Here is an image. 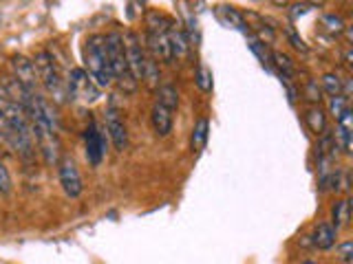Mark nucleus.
Wrapping results in <instances>:
<instances>
[{
	"label": "nucleus",
	"instance_id": "f257e3e1",
	"mask_svg": "<svg viewBox=\"0 0 353 264\" xmlns=\"http://www.w3.org/2000/svg\"><path fill=\"white\" fill-rule=\"evenodd\" d=\"M104 47H106V58L110 66V75L113 82L121 88L124 93H132L137 88L135 77L130 75L128 64H126V53H124V36L119 31H110L104 36Z\"/></svg>",
	"mask_w": 353,
	"mask_h": 264
},
{
	"label": "nucleus",
	"instance_id": "f03ea898",
	"mask_svg": "<svg viewBox=\"0 0 353 264\" xmlns=\"http://www.w3.org/2000/svg\"><path fill=\"white\" fill-rule=\"evenodd\" d=\"M84 66L86 75L95 82L97 88H108L113 84V75H110V66L106 58V47H104V36H88L84 42Z\"/></svg>",
	"mask_w": 353,
	"mask_h": 264
},
{
	"label": "nucleus",
	"instance_id": "7ed1b4c3",
	"mask_svg": "<svg viewBox=\"0 0 353 264\" xmlns=\"http://www.w3.org/2000/svg\"><path fill=\"white\" fill-rule=\"evenodd\" d=\"M38 73V82L42 84L44 93H47L55 104H62L66 99V80L60 71V64L55 62L51 51H40L33 60Z\"/></svg>",
	"mask_w": 353,
	"mask_h": 264
},
{
	"label": "nucleus",
	"instance_id": "20e7f679",
	"mask_svg": "<svg viewBox=\"0 0 353 264\" xmlns=\"http://www.w3.org/2000/svg\"><path fill=\"white\" fill-rule=\"evenodd\" d=\"M66 97L77 99L82 104H93L99 97V88L84 69H71L69 77H66Z\"/></svg>",
	"mask_w": 353,
	"mask_h": 264
},
{
	"label": "nucleus",
	"instance_id": "39448f33",
	"mask_svg": "<svg viewBox=\"0 0 353 264\" xmlns=\"http://www.w3.org/2000/svg\"><path fill=\"white\" fill-rule=\"evenodd\" d=\"M31 135H33V141H36V146L42 154L44 163L47 165L60 163L62 146H60L58 130H53L49 126H42V124H31Z\"/></svg>",
	"mask_w": 353,
	"mask_h": 264
},
{
	"label": "nucleus",
	"instance_id": "423d86ee",
	"mask_svg": "<svg viewBox=\"0 0 353 264\" xmlns=\"http://www.w3.org/2000/svg\"><path fill=\"white\" fill-rule=\"evenodd\" d=\"M121 36H124V53H126L128 71L132 77H135V82H141L143 66H146V58H148L146 47L141 44V40L135 31H126V33H121Z\"/></svg>",
	"mask_w": 353,
	"mask_h": 264
},
{
	"label": "nucleus",
	"instance_id": "0eeeda50",
	"mask_svg": "<svg viewBox=\"0 0 353 264\" xmlns=\"http://www.w3.org/2000/svg\"><path fill=\"white\" fill-rule=\"evenodd\" d=\"M106 132H108L110 143H113V148L117 152H124L128 146V130H126V121L121 117V110L115 99H110L106 108Z\"/></svg>",
	"mask_w": 353,
	"mask_h": 264
},
{
	"label": "nucleus",
	"instance_id": "6e6552de",
	"mask_svg": "<svg viewBox=\"0 0 353 264\" xmlns=\"http://www.w3.org/2000/svg\"><path fill=\"white\" fill-rule=\"evenodd\" d=\"M84 148H86V161L91 163L93 168H97L106 154V139H104V132L97 128L93 119L88 121V126L84 130Z\"/></svg>",
	"mask_w": 353,
	"mask_h": 264
},
{
	"label": "nucleus",
	"instance_id": "1a4fd4ad",
	"mask_svg": "<svg viewBox=\"0 0 353 264\" xmlns=\"http://www.w3.org/2000/svg\"><path fill=\"white\" fill-rule=\"evenodd\" d=\"M58 174H60V185H62L64 194L69 198H80L84 192V185H82V176H80V170H77L75 161L64 157L58 163Z\"/></svg>",
	"mask_w": 353,
	"mask_h": 264
},
{
	"label": "nucleus",
	"instance_id": "9d476101",
	"mask_svg": "<svg viewBox=\"0 0 353 264\" xmlns=\"http://www.w3.org/2000/svg\"><path fill=\"white\" fill-rule=\"evenodd\" d=\"M11 71H14V80L25 88V91L38 93V73H36V66H33V60L25 58V55H14L11 58Z\"/></svg>",
	"mask_w": 353,
	"mask_h": 264
},
{
	"label": "nucleus",
	"instance_id": "9b49d317",
	"mask_svg": "<svg viewBox=\"0 0 353 264\" xmlns=\"http://www.w3.org/2000/svg\"><path fill=\"white\" fill-rule=\"evenodd\" d=\"M150 126L157 137H168L174 126V110L165 108L159 102H154L152 110H150Z\"/></svg>",
	"mask_w": 353,
	"mask_h": 264
},
{
	"label": "nucleus",
	"instance_id": "f8f14e48",
	"mask_svg": "<svg viewBox=\"0 0 353 264\" xmlns=\"http://www.w3.org/2000/svg\"><path fill=\"white\" fill-rule=\"evenodd\" d=\"M168 40H170L172 58H183V55L188 53V49H190L185 29H183L181 22H176V20H168Z\"/></svg>",
	"mask_w": 353,
	"mask_h": 264
},
{
	"label": "nucleus",
	"instance_id": "ddd939ff",
	"mask_svg": "<svg viewBox=\"0 0 353 264\" xmlns=\"http://www.w3.org/2000/svg\"><path fill=\"white\" fill-rule=\"evenodd\" d=\"M336 238H338V231L331 227V223H327V220H323V223H318L314 227V234L309 236V242L316 247V249H331L336 245Z\"/></svg>",
	"mask_w": 353,
	"mask_h": 264
},
{
	"label": "nucleus",
	"instance_id": "4468645a",
	"mask_svg": "<svg viewBox=\"0 0 353 264\" xmlns=\"http://www.w3.org/2000/svg\"><path fill=\"white\" fill-rule=\"evenodd\" d=\"M351 223V201L349 198H340V201L334 203L331 207V227L336 231L349 227Z\"/></svg>",
	"mask_w": 353,
	"mask_h": 264
},
{
	"label": "nucleus",
	"instance_id": "2eb2a0df",
	"mask_svg": "<svg viewBox=\"0 0 353 264\" xmlns=\"http://www.w3.org/2000/svg\"><path fill=\"white\" fill-rule=\"evenodd\" d=\"M208 135H210V121H208V117H199L194 121V128H192V135H190V150H192V154H199L205 148Z\"/></svg>",
	"mask_w": 353,
	"mask_h": 264
},
{
	"label": "nucleus",
	"instance_id": "dca6fc26",
	"mask_svg": "<svg viewBox=\"0 0 353 264\" xmlns=\"http://www.w3.org/2000/svg\"><path fill=\"white\" fill-rule=\"evenodd\" d=\"M219 16H221V20H223V25L241 31L243 36H248V33H250L248 20L243 18V14H239L234 7H219Z\"/></svg>",
	"mask_w": 353,
	"mask_h": 264
},
{
	"label": "nucleus",
	"instance_id": "f3484780",
	"mask_svg": "<svg viewBox=\"0 0 353 264\" xmlns=\"http://www.w3.org/2000/svg\"><path fill=\"white\" fill-rule=\"evenodd\" d=\"M305 124L309 126V130H312L314 135H325V130H327V115H325V110L320 108V106L307 108Z\"/></svg>",
	"mask_w": 353,
	"mask_h": 264
},
{
	"label": "nucleus",
	"instance_id": "a211bd4d",
	"mask_svg": "<svg viewBox=\"0 0 353 264\" xmlns=\"http://www.w3.org/2000/svg\"><path fill=\"white\" fill-rule=\"evenodd\" d=\"M157 102L163 104L165 108L176 110V106H179V93H176V88L172 84H163L157 93Z\"/></svg>",
	"mask_w": 353,
	"mask_h": 264
},
{
	"label": "nucleus",
	"instance_id": "6ab92c4d",
	"mask_svg": "<svg viewBox=\"0 0 353 264\" xmlns=\"http://www.w3.org/2000/svg\"><path fill=\"white\" fill-rule=\"evenodd\" d=\"M272 66H276V69H279V75H285V77H292L296 71L294 62L287 58L285 53H279V51L272 53Z\"/></svg>",
	"mask_w": 353,
	"mask_h": 264
},
{
	"label": "nucleus",
	"instance_id": "aec40b11",
	"mask_svg": "<svg viewBox=\"0 0 353 264\" xmlns=\"http://www.w3.org/2000/svg\"><path fill=\"white\" fill-rule=\"evenodd\" d=\"M143 82H146L150 88H154L159 84V62L157 60H152L150 55L146 58V66H143V77H141Z\"/></svg>",
	"mask_w": 353,
	"mask_h": 264
},
{
	"label": "nucleus",
	"instance_id": "412c9836",
	"mask_svg": "<svg viewBox=\"0 0 353 264\" xmlns=\"http://www.w3.org/2000/svg\"><path fill=\"white\" fill-rule=\"evenodd\" d=\"M323 88L329 97H336V95H342V80L336 75V73H325L323 75Z\"/></svg>",
	"mask_w": 353,
	"mask_h": 264
},
{
	"label": "nucleus",
	"instance_id": "4be33fe9",
	"mask_svg": "<svg viewBox=\"0 0 353 264\" xmlns=\"http://www.w3.org/2000/svg\"><path fill=\"white\" fill-rule=\"evenodd\" d=\"M323 25H325V29L331 33V36H340V33L347 29L345 20H342L340 16H336V14H327L323 18Z\"/></svg>",
	"mask_w": 353,
	"mask_h": 264
},
{
	"label": "nucleus",
	"instance_id": "5701e85b",
	"mask_svg": "<svg viewBox=\"0 0 353 264\" xmlns=\"http://www.w3.org/2000/svg\"><path fill=\"white\" fill-rule=\"evenodd\" d=\"M194 80H196V86L201 88L203 93H210V91H212V73H210L203 64H199V66H196V77H194Z\"/></svg>",
	"mask_w": 353,
	"mask_h": 264
},
{
	"label": "nucleus",
	"instance_id": "b1692460",
	"mask_svg": "<svg viewBox=\"0 0 353 264\" xmlns=\"http://www.w3.org/2000/svg\"><path fill=\"white\" fill-rule=\"evenodd\" d=\"M349 108V99L342 97V95H336V97H329V113L334 115L336 119L345 113V110Z\"/></svg>",
	"mask_w": 353,
	"mask_h": 264
},
{
	"label": "nucleus",
	"instance_id": "393cba45",
	"mask_svg": "<svg viewBox=\"0 0 353 264\" xmlns=\"http://www.w3.org/2000/svg\"><path fill=\"white\" fill-rule=\"evenodd\" d=\"M351 256H353V242L347 240L342 242V245H338V260L342 264H351Z\"/></svg>",
	"mask_w": 353,
	"mask_h": 264
},
{
	"label": "nucleus",
	"instance_id": "a878e982",
	"mask_svg": "<svg viewBox=\"0 0 353 264\" xmlns=\"http://www.w3.org/2000/svg\"><path fill=\"white\" fill-rule=\"evenodd\" d=\"M11 192V176L9 170L5 168V163L0 161V194H9Z\"/></svg>",
	"mask_w": 353,
	"mask_h": 264
},
{
	"label": "nucleus",
	"instance_id": "bb28decb",
	"mask_svg": "<svg viewBox=\"0 0 353 264\" xmlns=\"http://www.w3.org/2000/svg\"><path fill=\"white\" fill-rule=\"evenodd\" d=\"M305 95H307V99L309 102H320V88H318V82H314V80H309L307 82V86H305Z\"/></svg>",
	"mask_w": 353,
	"mask_h": 264
},
{
	"label": "nucleus",
	"instance_id": "cd10ccee",
	"mask_svg": "<svg viewBox=\"0 0 353 264\" xmlns=\"http://www.w3.org/2000/svg\"><path fill=\"white\" fill-rule=\"evenodd\" d=\"M287 36H290V42L294 44V47H296L298 51H303V53H307V44H305V42H303L301 38H298V36H296V31H294V29H290V33H287Z\"/></svg>",
	"mask_w": 353,
	"mask_h": 264
},
{
	"label": "nucleus",
	"instance_id": "c85d7f7f",
	"mask_svg": "<svg viewBox=\"0 0 353 264\" xmlns=\"http://www.w3.org/2000/svg\"><path fill=\"white\" fill-rule=\"evenodd\" d=\"M303 264H314V262H309V260H305V262H303Z\"/></svg>",
	"mask_w": 353,
	"mask_h": 264
}]
</instances>
